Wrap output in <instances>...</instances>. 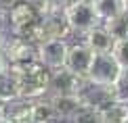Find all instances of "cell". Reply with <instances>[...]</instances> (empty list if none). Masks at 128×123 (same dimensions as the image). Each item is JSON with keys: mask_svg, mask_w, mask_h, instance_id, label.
Returning <instances> with one entry per match:
<instances>
[{"mask_svg": "<svg viewBox=\"0 0 128 123\" xmlns=\"http://www.w3.org/2000/svg\"><path fill=\"white\" fill-rule=\"evenodd\" d=\"M63 15H65V19H67V25H69V29H72V34L84 36L88 29H92L94 25H101L92 0H82V2H78V4H72V6L63 8Z\"/></svg>", "mask_w": 128, "mask_h": 123, "instance_id": "3", "label": "cell"}, {"mask_svg": "<svg viewBox=\"0 0 128 123\" xmlns=\"http://www.w3.org/2000/svg\"><path fill=\"white\" fill-rule=\"evenodd\" d=\"M2 50L8 65H28V63L36 61V44L28 42L25 38H19V36H8Z\"/></svg>", "mask_w": 128, "mask_h": 123, "instance_id": "7", "label": "cell"}, {"mask_svg": "<svg viewBox=\"0 0 128 123\" xmlns=\"http://www.w3.org/2000/svg\"><path fill=\"white\" fill-rule=\"evenodd\" d=\"M103 123H128V102L124 100H114L105 109H101Z\"/></svg>", "mask_w": 128, "mask_h": 123, "instance_id": "14", "label": "cell"}, {"mask_svg": "<svg viewBox=\"0 0 128 123\" xmlns=\"http://www.w3.org/2000/svg\"><path fill=\"white\" fill-rule=\"evenodd\" d=\"M78 2H82V0H57V4H59L61 8H67V6H72V4H78Z\"/></svg>", "mask_w": 128, "mask_h": 123, "instance_id": "21", "label": "cell"}, {"mask_svg": "<svg viewBox=\"0 0 128 123\" xmlns=\"http://www.w3.org/2000/svg\"><path fill=\"white\" fill-rule=\"evenodd\" d=\"M40 23H42V31H44V40H50V38L67 40L72 36V29H69L67 19L63 15V8L46 15V17H40Z\"/></svg>", "mask_w": 128, "mask_h": 123, "instance_id": "10", "label": "cell"}, {"mask_svg": "<svg viewBox=\"0 0 128 123\" xmlns=\"http://www.w3.org/2000/svg\"><path fill=\"white\" fill-rule=\"evenodd\" d=\"M101 25L107 29V34H109L114 40L128 38V8H126V10H122V13H120V15H116V17H111L109 21L101 23Z\"/></svg>", "mask_w": 128, "mask_h": 123, "instance_id": "15", "label": "cell"}, {"mask_svg": "<svg viewBox=\"0 0 128 123\" xmlns=\"http://www.w3.org/2000/svg\"><path fill=\"white\" fill-rule=\"evenodd\" d=\"M126 8H128V0H126Z\"/></svg>", "mask_w": 128, "mask_h": 123, "instance_id": "24", "label": "cell"}, {"mask_svg": "<svg viewBox=\"0 0 128 123\" xmlns=\"http://www.w3.org/2000/svg\"><path fill=\"white\" fill-rule=\"evenodd\" d=\"M8 71L19 82V96L23 100L46 98L50 88V69L40 65L38 61L28 65H8Z\"/></svg>", "mask_w": 128, "mask_h": 123, "instance_id": "1", "label": "cell"}, {"mask_svg": "<svg viewBox=\"0 0 128 123\" xmlns=\"http://www.w3.org/2000/svg\"><path fill=\"white\" fill-rule=\"evenodd\" d=\"M0 123H13V121H10L8 117H0Z\"/></svg>", "mask_w": 128, "mask_h": 123, "instance_id": "23", "label": "cell"}, {"mask_svg": "<svg viewBox=\"0 0 128 123\" xmlns=\"http://www.w3.org/2000/svg\"><path fill=\"white\" fill-rule=\"evenodd\" d=\"M84 44H86L92 52H109L114 46V38L107 34L103 25H94L84 34Z\"/></svg>", "mask_w": 128, "mask_h": 123, "instance_id": "11", "label": "cell"}, {"mask_svg": "<svg viewBox=\"0 0 128 123\" xmlns=\"http://www.w3.org/2000/svg\"><path fill=\"white\" fill-rule=\"evenodd\" d=\"M111 54L114 58L120 63V67H128V38L122 40H114V46H111Z\"/></svg>", "mask_w": 128, "mask_h": 123, "instance_id": "18", "label": "cell"}, {"mask_svg": "<svg viewBox=\"0 0 128 123\" xmlns=\"http://www.w3.org/2000/svg\"><path fill=\"white\" fill-rule=\"evenodd\" d=\"M92 4L101 23H105L111 17L120 15L122 10H126V0H92Z\"/></svg>", "mask_w": 128, "mask_h": 123, "instance_id": "13", "label": "cell"}, {"mask_svg": "<svg viewBox=\"0 0 128 123\" xmlns=\"http://www.w3.org/2000/svg\"><path fill=\"white\" fill-rule=\"evenodd\" d=\"M86 83L88 82H86L84 75H78V73L69 71L67 67H61V69L50 71L48 94H82V90L86 88Z\"/></svg>", "mask_w": 128, "mask_h": 123, "instance_id": "6", "label": "cell"}, {"mask_svg": "<svg viewBox=\"0 0 128 123\" xmlns=\"http://www.w3.org/2000/svg\"><path fill=\"white\" fill-rule=\"evenodd\" d=\"M114 92H116V98L118 100H124L126 102V98H128V67H122L118 82L114 83Z\"/></svg>", "mask_w": 128, "mask_h": 123, "instance_id": "19", "label": "cell"}, {"mask_svg": "<svg viewBox=\"0 0 128 123\" xmlns=\"http://www.w3.org/2000/svg\"><path fill=\"white\" fill-rule=\"evenodd\" d=\"M6 109H8V100H4L2 96H0V117L6 115Z\"/></svg>", "mask_w": 128, "mask_h": 123, "instance_id": "22", "label": "cell"}, {"mask_svg": "<svg viewBox=\"0 0 128 123\" xmlns=\"http://www.w3.org/2000/svg\"><path fill=\"white\" fill-rule=\"evenodd\" d=\"M69 121L72 123H103V115H101L99 109H94L90 104H84Z\"/></svg>", "mask_w": 128, "mask_h": 123, "instance_id": "17", "label": "cell"}, {"mask_svg": "<svg viewBox=\"0 0 128 123\" xmlns=\"http://www.w3.org/2000/svg\"><path fill=\"white\" fill-rule=\"evenodd\" d=\"M40 21V15L36 13V8L32 6L28 0H19L17 4H13L6 8V29L10 36H23L34 23Z\"/></svg>", "mask_w": 128, "mask_h": 123, "instance_id": "4", "label": "cell"}, {"mask_svg": "<svg viewBox=\"0 0 128 123\" xmlns=\"http://www.w3.org/2000/svg\"><path fill=\"white\" fill-rule=\"evenodd\" d=\"M46 98H48V102L52 104V109L61 121H69L84 106L80 94H48Z\"/></svg>", "mask_w": 128, "mask_h": 123, "instance_id": "8", "label": "cell"}, {"mask_svg": "<svg viewBox=\"0 0 128 123\" xmlns=\"http://www.w3.org/2000/svg\"><path fill=\"white\" fill-rule=\"evenodd\" d=\"M6 71H8V61H6V56H4V50L0 48V75H4Z\"/></svg>", "mask_w": 128, "mask_h": 123, "instance_id": "20", "label": "cell"}, {"mask_svg": "<svg viewBox=\"0 0 128 123\" xmlns=\"http://www.w3.org/2000/svg\"><path fill=\"white\" fill-rule=\"evenodd\" d=\"M120 71L122 67L111 52H94L84 77L92 85H114L120 77Z\"/></svg>", "mask_w": 128, "mask_h": 123, "instance_id": "2", "label": "cell"}, {"mask_svg": "<svg viewBox=\"0 0 128 123\" xmlns=\"http://www.w3.org/2000/svg\"><path fill=\"white\" fill-rule=\"evenodd\" d=\"M126 102H128V98H126Z\"/></svg>", "mask_w": 128, "mask_h": 123, "instance_id": "25", "label": "cell"}, {"mask_svg": "<svg viewBox=\"0 0 128 123\" xmlns=\"http://www.w3.org/2000/svg\"><path fill=\"white\" fill-rule=\"evenodd\" d=\"M67 50H69L67 40H59V38L44 40V42H40V44L36 46V61H38L40 65H44L46 69L55 71V69L65 67Z\"/></svg>", "mask_w": 128, "mask_h": 123, "instance_id": "5", "label": "cell"}, {"mask_svg": "<svg viewBox=\"0 0 128 123\" xmlns=\"http://www.w3.org/2000/svg\"><path fill=\"white\" fill-rule=\"evenodd\" d=\"M92 54L94 52L84 44V42H76V44H69V50H67V58H65V67L69 71L78 73V75H86L88 67H90V61H92Z\"/></svg>", "mask_w": 128, "mask_h": 123, "instance_id": "9", "label": "cell"}, {"mask_svg": "<svg viewBox=\"0 0 128 123\" xmlns=\"http://www.w3.org/2000/svg\"><path fill=\"white\" fill-rule=\"evenodd\" d=\"M0 96L4 100H8V102L21 98L19 96V82L10 71H6L4 75H0Z\"/></svg>", "mask_w": 128, "mask_h": 123, "instance_id": "16", "label": "cell"}, {"mask_svg": "<svg viewBox=\"0 0 128 123\" xmlns=\"http://www.w3.org/2000/svg\"><path fill=\"white\" fill-rule=\"evenodd\" d=\"M61 119L57 117L52 104L48 102V98H38L32 100V123H59Z\"/></svg>", "mask_w": 128, "mask_h": 123, "instance_id": "12", "label": "cell"}]
</instances>
